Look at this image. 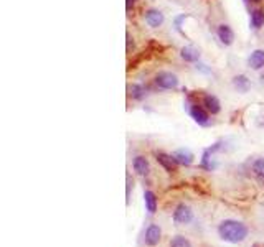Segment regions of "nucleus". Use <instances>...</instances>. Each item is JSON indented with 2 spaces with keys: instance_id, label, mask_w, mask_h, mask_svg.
Masks as SVG:
<instances>
[{
  "instance_id": "12",
  "label": "nucleus",
  "mask_w": 264,
  "mask_h": 247,
  "mask_svg": "<svg viewBox=\"0 0 264 247\" xmlns=\"http://www.w3.org/2000/svg\"><path fill=\"white\" fill-rule=\"evenodd\" d=\"M249 27L253 30H261L264 27V10L256 9L249 13Z\"/></svg>"
},
{
  "instance_id": "15",
  "label": "nucleus",
  "mask_w": 264,
  "mask_h": 247,
  "mask_svg": "<svg viewBox=\"0 0 264 247\" xmlns=\"http://www.w3.org/2000/svg\"><path fill=\"white\" fill-rule=\"evenodd\" d=\"M157 162L162 165L167 171H170V173H172V171H175V168H177V165H179L172 155H167V153H162V152L157 153Z\"/></svg>"
},
{
  "instance_id": "14",
  "label": "nucleus",
  "mask_w": 264,
  "mask_h": 247,
  "mask_svg": "<svg viewBox=\"0 0 264 247\" xmlns=\"http://www.w3.org/2000/svg\"><path fill=\"white\" fill-rule=\"evenodd\" d=\"M180 56L185 59L187 63H198L200 61V51L192 47H183L180 50Z\"/></svg>"
},
{
  "instance_id": "9",
  "label": "nucleus",
  "mask_w": 264,
  "mask_h": 247,
  "mask_svg": "<svg viewBox=\"0 0 264 247\" xmlns=\"http://www.w3.org/2000/svg\"><path fill=\"white\" fill-rule=\"evenodd\" d=\"M172 156H173L175 162H177L179 165H185V167L192 165L193 160H195V155L190 152L188 148H179V150H175L172 153Z\"/></svg>"
},
{
  "instance_id": "18",
  "label": "nucleus",
  "mask_w": 264,
  "mask_h": 247,
  "mask_svg": "<svg viewBox=\"0 0 264 247\" xmlns=\"http://www.w3.org/2000/svg\"><path fill=\"white\" fill-rule=\"evenodd\" d=\"M170 247H192V242L183 236H175L170 241Z\"/></svg>"
},
{
  "instance_id": "5",
  "label": "nucleus",
  "mask_w": 264,
  "mask_h": 247,
  "mask_svg": "<svg viewBox=\"0 0 264 247\" xmlns=\"http://www.w3.org/2000/svg\"><path fill=\"white\" fill-rule=\"evenodd\" d=\"M144 20L150 28H159V27L164 25L165 15L160 10H157V9H149L147 12L144 13Z\"/></svg>"
},
{
  "instance_id": "6",
  "label": "nucleus",
  "mask_w": 264,
  "mask_h": 247,
  "mask_svg": "<svg viewBox=\"0 0 264 247\" xmlns=\"http://www.w3.org/2000/svg\"><path fill=\"white\" fill-rule=\"evenodd\" d=\"M216 35H218V40L222 41L225 47H231L234 43V32L231 30L230 25H218L216 28Z\"/></svg>"
},
{
  "instance_id": "4",
  "label": "nucleus",
  "mask_w": 264,
  "mask_h": 247,
  "mask_svg": "<svg viewBox=\"0 0 264 247\" xmlns=\"http://www.w3.org/2000/svg\"><path fill=\"white\" fill-rule=\"evenodd\" d=\"M193 219V211H192V208L187 206V205H179L177 208H175V211H173V221L177 222V224H188V222H192Z\"/></svg>"
},
{
  "instance_id": "19",
  "label": "nucleus",
  "mask_w": 264,
  "mask_h": 247,
  "mask_svg": "<svg viewBox=\"0 0 264 247\" xmlns=\"http://www.w3.org/2000/svg\"><path fill=\"white\" fill-rule=\"evenodd\" d=\"M253 173L256 176H259L261 179H264V159H258L253 163Z\"/></svg>"
},
{
  "instance_id": "17",
  "label": "nucleus",
  "mask_w": 264,
  "mask_h": 247,
  "mask_svg": "<svg viewBox=\"0 0 264 247\" xmlns=\"http://www.w3.org/2000/svg\"><path fill=\"white\" fill-rule=\"evenodd\" d=\"M129 91H130L129 94L132 96V99H136V101H141L147 96V89H145V86H142V84H132L129 87Z\"/></svg>"
},
{
  "instance_id": "13",
  "label": "nucleus",
  "mask_w": 264,
  "mask_h": 247,
  "mask_svg": "<svg viewBox=\"0 0 264 247\" xmlns=\"http://www.w3.org/2000/svg\"><path fill=\"white\" fill-rule=\"evenodd\" d=\"M233 87L236 89L238 93L245 94L249 91V87H251V82H249V79L245 76V74H238V76L233 78Z\"/></svg>"
},
{
  "instance_id": "20",
  "label": "nucleus",
  "mask_w": 264,
  "mask_h": 247,
  "mask_svg": "<svg viewBox=\"0 0 264 247\" xmlns=\"http://www.w3.org/2000/svg\"><path fill=\"white\" fill-rule=\"evenodd\" d=\"M126 179H127V190H126V203L129 205V199H130V190H132V186H134V182H132V178H130V175L127 173V176H126Z\"/></svg>"
},
{
  "instance_id": "16",
  "label": "nucleus",
  "mask_w": 264,
  "mask_h": 247,
  "mask_svg": "<svg viewBox=\"0 0 264 247\" xmlns=\"http://www.w3.org/2000/svg\"><path fill=\"white\" fill-rule=\"evenodd\" d=\"M144 203H145V209L153 214L157 211V196H156V193L153 191H145L144 193Z\"/></svg>"
},
{
  "instance_id": "1",
  "label": "nucleus",
  "mask_w": 264,
  "mask_h": 247,
  "mask_svg": "<svg viewBox=\"0 0 264 247\" xmlns=\"http://www.w3.org/2000/svg\"><path fill=\"white\" fill-rule=\"evenodd\" d=\"M218 234L226 242L238 244V242H243L248 237V228L239 221L226 219L218 226Z\"/></svg>"
},
{
  "instance_id": "8",
  "label": "nucleus",
  "mask_w": 264,
  "mask_h": 247,
  "mask_svg": "<svg viewBox=\"0 0 264 247\" xmlns=\"http://www.w3.org/2000/svg\"><path fill=\"white\" fill-rule=\"evenodd\" d=\"M248 66L254 71H259L264 68V50H254L248 56Z\"/></svg>"
},
{
  "instance_id": "11",
  "label": "nucleus",
  "mask_w": 264,
  "mask_h": 247,
  "mask_svg": "<svg viewBox=\"0 0 264 247\" xmlns=\"http://www.w3.org/2000/svg\"><path fill=\"white\" fill-rule=\"evenodd\" d=\"M203 107L207 109L210 114H219V112H222V104H219V99L213 94L203 96Z\"/></svg>"
},
{
  "instance_id": "21",
  "label": "nucleus",
  "mask_w": 264,
  "mask_h": 247,
  "mask_svg": "<svg viewBox=\"0 0 264 247\" xmlns=\"http://www.w3.org/2000/svg\"><path fill=\"white\" fill-rule=\"evenodd\" d=\"M126 38H127V53H130V51L134 50V38L130 36V33L126 35Z\"/></svg>"
},
{
  "instance_id": "2",
  "label": "nucleus",
  "mask_w": 264,
  "mask_h": 247,
  "mask_svg": "<svg viewBox=\"0 0 264 247\" xmlns=\"http://www.w3.org/2000/svg\"><path fill=\"white\" fill-rule=\"evenodd\" d=\"M153 82L159 89H164V91H170V89H177L179 87V78L177 74H173L170 71H160L156 74Z\"/></svg>"
},
{
  "instance_id": "7",
  "label": "nucleus",
  "mask_w": 264,
  "mask_h": 247,
  "mask_svg": "<svg viewBox=\"0 0 264 247\" xmlns=\"http://www.w3.org/2000/svg\"><path fill=\"white\" fill-rule=\"evenodd\" d=\"M162 239V229H160L157 224H150L145 231V244L147 245H157Z\"/></svg>"
},
{
  "instance_id": "22",
  "label": "nucleus",
  "mask_w": 264,
  "mask_h": 247,
  "mask_svg": "<svg viewBox=\"0 0 264 247\" xmlns=\"http://www.w3.org/2000/svg\"><path fill=\"white\" fill-rule=\"evenodd\" d=\"M248 2H254V4H258V2H261V0H248Z\"/></svg>"
},
{
  "instance_id": "23",
  "label": "nucleus",
  "mask_w": 264,
  "mask_h": 247,
  "mask_svg": "<svg viewBox=\"0 0 264 247\" xmlns=\"http://www.w3.org/2000/svg\"><path fill=\"white\" fill-rule=\"evenodd\" d=\"M246 2H248V0H246Z\"/></svg>"
},
{
  "instance_id": "10",
  "label": "nucleus",
  "mask_w": 264,
  "mask_h": 247,
  "mask_svg": "<svg viewBox=\"0 0 264 247\" xmlns=\"http://www.w3.org/2000/svg\"><path fill=\"white\" fill-rule=\"evenodd\" d=\"M132 168H134V171H136L137 175L147 176L149 171H150V165H149V160L145 159V156L137 155L136 159H134V162H132Z\"/></svg>"
},
{
  "instance_id": "3",
  "label": "nucleus",
  "mask_w": 264,
  "mask_h": 247,
  "mask_svg": "<svg viewBox=\"0 0 264 247\" xmlns=\"http://www.w3.org/2000/svg\"><path fill=\"white\" fill-rule=\"evenodd\" d=\"M187 109H188V114L192 116V119L198 125H202V127L210 125V112L203 106H198V104H188Z\"/></svg>"
}]
</instances>
